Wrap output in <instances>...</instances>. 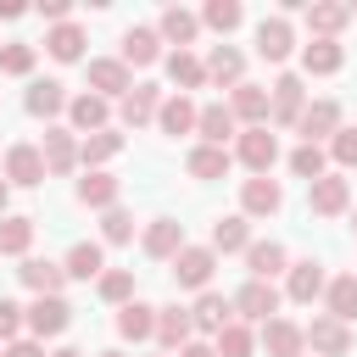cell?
Returning <instances> with one entry per match:
<instances>
[{
    "label": "cell",
    "mask_w": 357,
    "mask_h": 357,
    "mask_svg": "<svg viewBox=\"0 0 357 357\" xmlns=\"http://www.w3.org/2000/svg\"><path fill=\"white\" fill-rule=\"evenodd\" d=\"M95 290H100V301L128 307V301H134V273H128V268H106V273L95 279Z\"/></svg>",
    "instance_id": "42"
},
{
    "label": "cell",
    "mask_w": 357,
    "mask_h": 357,
    "mask_svg": "<svg viewBox=\"0 0 357 357\" xmlns=\"http://www.w3.org/2000/svg\"><path fill=\"white\" fill-rule=\"evenodd\" d=\"M0 357H6V346H0Z\"/></svg>",
    "instance_id": "59"
},
{
    "label": "cell",
    "mask_w": 357,
    "mask_h": 357,
    "mask_svg": "<svg viewBox=\"0 0 357 357\" xmlns=\"http://www.w3.org/2000/svg\"><path fill=\"white\" fill-rule=\"evenodd\" d=\"M17 279H22L33 296H61V284H67V268H61V262H50V257H22Z\"/></svg>",
    "instance_id": "14"
},
{
    "label": "cell",
    "mask_w": 357,
    "mask_h": 357,
    "mask_svg": "<svg viewBox=\"0 0 357 357\" xmlns=\"http://www.w3.org/2000/svg\"><path fill=\"white\" fill-rule=\"evenodd\" d=\"M346 22H351V6H340V0H312V6H307V28H312V39H335Z\"/></svg>",
    "instance_id": "25"
},
{
    "label": "cell",
    "mask_w": 357,
    "mask_h": 357,
    "mask_svg": "<svg viewBox=\"0 0 357 357\" xmlns=\"http://www.w3.org/2000/svg\"><path fill=\"white\" fill-rule=\"evenodd\" d=\"M61 268H67V279H100V273H106V251H100L95 240H78Z\"/></svg>",
    "instance_id": "34"
},
{
    "label": "cell",
    "mask_w": 357,
    "mask_h": 357,
    "mask_svg": "<svg viewBox=\"0 0 357 357\" xmlns=\"http://www.w3.org/2000/svg\"><path fill=\"white\" fill-rule=\"evenodd\" d=\"M329 290V279H324V262H290V273H284V296L290 301H318Z\"/></svg>",
    "instance_id": "18"
},
{
    "label": "cell",
    "mask_w": 357,
    "mask_h": 357,
    "mask_svg": "<svg viewBox=\"0 0 357 357\" xmlns=\"http://www.w3.org/2000/svg\"><path fill=\"white\" fill-rule=\"evenodd\" d=\"M162 61V33L156 28H128L123 33V67H151Z\"/></svg>",
    "instance_id": "26"
},
{
    "label": "cell",
    "mask_w": 357,
    "mask_h": 357,
    "mask_svg": "<svg viewBox=\"0 0 357 357\" xmlns=\"http://www.w3.org/2000/svg\"><path fill=\"white\" fill-rule=\"evenodd\" d=\"M212 251H218V257L251 251V223H245V218H218V223H212Z\"/></svg>",
    "instance_id": "38"
},
{
    "label": "cell",
    "mask_w": 357,
    "mask_h": 357,
    "mask_svg": "<svg viewBox=\"0 0 357 357\" xmlns=\"http://www.w3.org/2000/svg\"><path fill=\"white\" fill-rule=\"evenodd\" d=\"M117 190H123V184H117L112 173H84V178H78V201H84V206H100V212L117 206Z\"/></svg>",
    "instance_id": "37"
},
{
    "label": "cell",
    "mask_w": 357,
    "mask_h": 357,
    "mask_svg": "<svg viewBox=\"0 0 357 357\" xmlns=\"http://www.w3.org/2000/svg\"><path fill=\"white\" fill-rule=\"evenodd\" d=\"M162 61H167V78H173V89H178V95H190V89H201V84H206V61H201V56L173 50V56H162Z\"/></svg>",
    "instance_id": "32"
},
{
    "label": "cell",
    "mask_w": 357,
    "mask_h": 357,
    "mask_svg": "<svg viewBox=\"0 0 357 357\" xmlns=\"http://www.w3.org/2000/svg\"><path fill=\"white\" fill-rule=\"evenodd\" d=\"M201 22H206V28H218V33H234V28L245 22V6H240V0H206Z\"/></svg>",
    "instance_id": "43"
},
{
    "label": "cell",
    "mask_w": 357,
    "mask_h": 357,
    "mask_svg": "<svg viewBox=\"0 0 357 357\" xmlns=\"http://www.w3.org/2000/svg\"><path fill=\"white\" fill-rule=\"evenodd\" d=\"M184 251V223H173V218H156L151 229H145V257H156V262H173Z\"/></svg>",
    "instance_id": "23"
},
{
    "label": "cell",
    "mask_w": 357,
    "mask_h": 357,
    "mask_svg": "<svg viewBox=\"0 0 357 357\" xmlns=\"http://www.w3.org/2000/svg\"><path fill=\"white\" fill-rule=\"evenodd\" d=\"M39 156H45V173H50V178L73 173V167H78V139H73V128H45Z\"/></svg>",
    "instance_id": "12"
},
{
    "label": "cell",
    "mask_w": 357,
    "mask_h": 357,
    "mask_svg": "<svg viewBox=\"0 0 357 357\" xmlns=\"http://www.w3.org/2000/svg\"><path fill=\"white\" fill-rule=\"evenodd\" d=\"M234 156H240V162L251 167V178H257V173H268V167L279 162V139H273L268 128H245V134H240V151H234Z\"/></svg>",
    "instance_id": "17"
},
{
    "label": "cell",
    "mask_w": 357,
    "mask_h": 357,
    "mask_svg": "<svg viewBox=\"0 0 357 357\" xmlns=\"http://www.w3.org/2000/svg\"><path fill=\"white\" fill-rule=\"evenodd\" d=\"M229 112H234L245 128H268V117H273V95H268L262 84H240V89H229Z\"/></svg>",
    "instance_id": "4"
},
{
    "label": "cell",
    "mask_w": 357,
    "mask_h": 357,
    "mask_svg": "<svg viewBox=\"0 0 357 357\" xmlns=\"http://www.w3.org/2000/svg\"><path fill=\"white\" fill-rule=\"evenodd\" d=\"M268 95H273V123L296 128V123H301V112H307V89H301V78H296V73H279Z\"/></svg>",
    "instance_id": "9"
},
{
    "label": "cell",
    "mask_w": 357,
    "mask_h": 357,
    "mask_svg": "<svg viewBox=\"0 0 357 357\" xmlns=\"http://www.w3.org/2000/svg\"><path fill=\"white\" fill-rule=\"evenodd\" d=\"M301 67H307L312 78H329V73H340V67H346V50H340V39H312V45H301Z\"/></svg>",
    "instance_id": "27"
},
{
    "label": "cell",
    "mask_w": 357,
    "mask_h": 357,
    "mask_svg": "<svg viewBox=\"0 0 357 357\" xmlns=\"http://www.w3.org/2000/svg\"><path fill=\"white\" fill-rule=\"evenodd\" d=\"M67 11H73L67 0H45V6H39V17H50V22H67Z\"/></svg>",
    "instance_id": "51"
},
{
    "label": "cell",
    "mask_w": 357,
    "mask_h": 357,
    "mask_svg": "<svg viewBox=\"0 0 357 357\" xmlns=\"http://www.w3.org/2000/svg\"><path fill=\"white\" fill-rule=\"evenodd\" d=\"M117 106H123V123H128V128H145V123L162 112V89H156V84H134Z\"/></svg>",
    "instance_id": "22"
},
{
    "label": "cell",
    "mask_w": 357,
    "mask_h": 357,
    "mask_svg": "<svg viewBox=\"0 0 357 357\" xmlns=\"http://www.w3.org/2000/svg\"><path fill=\"white\" fill-rule=\"evenodd\" d=\"M245 268H251V279H268V284H273V273H290V257H284L279 240H251Z\"/></svg>",
    "instance_id": "24"
},
{
    "label": "cell",
    "mask_w": 357,
    "mask_h": 357,
    "mask_svg": "<svg viewBox=\"0 0 357 357\" xmlns=\"http://www.w3.org/2000/svg\"><path fill=\"white\" fill-rule=\"evenodd\" d=\"M156 123H162V134H195L201 106H195L190 95H167V100H162V112H156Z\"/></svg>",
    "instance_id": "29"
},
{
    "label": "cell",
    "mask_w": 357,
    "mask_h": 357,
    "mask_svg": "<svg viewBox=\"0 0 357 357\" xmlns=\"http://www.w3.org/2000/svg\"><path fill=\"white\" fill-rule=\"evenodd\" d=\"M100 240H106V245H123V240H134V218H128L123 206H112V212L100 218Z\"/></svg>",
    "instance_id": "47"
},
{
    "label": "cell",
    "mask_w": 357,
    "mask_h": 357,
    "mask_svg": "<svg viewBox=\"0 0 357 357\" xmlns=\"http://www.w3.org/2000/svg\"><path fill=\"white\" fill-rule=\"evenodd\" d=\"M6 357H45V346H39V340H11Z\"/></svg>",
    "instance_id": "50"
},
{
    "label": "cell",
    "mask_w": 357,
    "mask_h": 357,
    "mask_svg": "<svg viewBox=\"0 0 357 357\" xmlns=\"http://www.w3.org/2000/svg\"><path fill=\"white\" fill-rule=\"evenodd\" d=\"M212 346H218V357H251V351H257V335H251V329L234 318V324H229V329H223Z\"/></svg>",
    "instance_id": "45"
},
{
    "label": "cell",
    "mask_w": 357,
    "mask_h": 357,
    "mask_svg": "<svg viewBox=\"0 0 357 357\" xmlns=\"http://www.w3.org/2000/svg\"><path fill=\"white\" fill-rule=\"evenodd\" d=\"M229 162H234V156H229V145H195L184 167H190V178H223V173H229Z\"/></svg>",
    "instance_id": "36"
},
{
    "label": "cell",
    "mask_w": 357,
    "mask_h": 357,
    "mask_svg": "<svg viewBox=\"0 0 357 357\" xmlns=\"http://www.w3.org/2000/svg\"><path fill=\"white\" fill-rule=\"evenodd\" d=\"M67 117H73V128L100 134V128H106V117H112V106H106L95 89H84V95H73V100H67Z\"/></svg>",
    "instance_id": "28"
},
{
    "label": "cell",
    "mask_w": 357,
    "mask_h": 357,
    "mask_svg": "<svg viewBox=\"0 0 357 357\" xmlns=\"http://www.w3.org/2000/svg\"><path fill=\"white\" fill-rule=\"evenodd\" d=\"M50 173H45V156H39V145H11L6 151V184H22V190H33V184H45Z\"/></svg>",
    "instance_id": "13"
},
{
    "label": "cell",
    "mask_w": 357,
    "mask_h": 357,
    "mask_svg": "<svg viewBox=\"0 0 357 357\" xmlns=\"http://www.w3.org/2000/svg\"><path fill=\"white\" fill-rule=\"evenodd\" d=\"M351 17H357V6H351Z\"/></svg>",
    "instance_id": "58"
},
{
    "label": "cell",
    "mask_w": 357,
    "mask_h": 357,
    "mask_svg": "<svg viewBox=\"0 0 357 357\" xmlns=\"http://www.w3.org/2000/svg\"><path fill=\"white\" fill-rule=\"evenodd\" d=\"M156 340H162V351H184L190 340H195V318L184 312V307H156Z\"/></svg>",
    "instance_id": "15"
},
{
    "label": "cell",
    "mask_w": 357,
    "mask_h": 357,
    "mask_svg": "<svg viewBox=\"0 0 357 357\" xmlns=\"http://www.w3.org/2000/svg\"><path fill=\"white\" fill-rule=\"evenodd\" d=\"M33 245V218H0V257H28Z\"/></svg>",
    "instance_id": "41"
},
{
    "label": "cell",
    "mask_w": 357,
    "mask_h": 357,
    "mask_svg": "<svg viewBox=\"0 0 357 357\" xmlns=\"http://www.w3.org/2000/svg\"><path fill=\"white\" fill-rule=\"evenodd\" d=\"M301 335H307V351H312V357H346V351H351V324H340V318H329V312L312 318Z\"/></svg>",
    "instance_id": "3"
},
{
    "label": "cell",
    "mask_w": 357,
    "mask_h": 357,
    "mask_svg": "<svg viewBox=\"0 0 357 357\" xmlns=\"http://www.w3.org/2000/svg\"><path fill=\"white\" fill-rule=\"evenodd\" d=\"M307 206H312L318 218H340V212L351 206V184H346L340 173H324V178L307 184Z\"/></svg>",
    "instance_id": "5"
},
{
    "label": "cell",
    "mask_w": 357,
    "mask_h": 357,
    "mask_svg": "<svg viewBox=\"0 0 357 357\" xmlns=\"http://www.w3.org/2000/svg\"><path fill=\"white\" fill-rule=\"evenodd\" d=\"M117 335H123V340H151V335H156V307H145V301L117 307Z\"/></svg>",
    "instance_id": "35"
},
{
    "label": "cell",
    "mask_w": 357,
    "mask_h": 357,
    "mask_svg": "<svg viewBox=\"0 0 357 357\" xmlns=\"http://www.w3.org/2000/svg\"><path fill=\"white\" fill-rule=\"evenodd\" d=\"M324 301H329V318L351 324V318H357V273H340V279H329Z\"/></svg>",
    "instance_id": "39"
},
{
    "label": "cell",
    "mask_w": 357,
    "mask_h": 357,
    "mask_svg": "<svg viewBox=\"0 0 357 357\" xmlns=\"http://www.w3.org/2000/svg\"><path fill=\"white\" fill-rule=\"evenodd\" d=\"M67 324H73V307H67L61 296H33V307H28V335H33V340L61 335Z\"/></svg>",
    "instance_id": "6"
},
{
    "label": "cell",
    "mask_w": 357,
    "mask_h": 357,
    "mask_svg": "<svg viewBox=\"0 0 357 357\" xmlns=\"http://www.w3.org/2000/svg\"><path fill=\"white\" fill-rule=\"evenodd\" d=\"M22 106H28V117H56V112H67V84H56V78H33L28 95H22Z\"/></svg>",
    "instance_id": "21"
},
{
    "label": "cell",
    "mask_w": 357,
    "mask_h": 357,
    "mask_svg": "<svg viewBox=\"0 0 357 357\" xmlns=\"http://www.w3.org/2000/svg\"><path fill=\"white\" fill-rule=\"evenodd\" d=\"M6 201H11V184L0 178V218H6Z\"/></svg>",
    "instance_id": "54"
},
{
    "label": "cell",
    "mask_w": 357,
    "mask_h": 357,
    "mask_svg": "<svg viewBox=\"0 0 357 357\" xmlns=\"http://www.w3.org/2000/svg\"><path fill=\"white\" fill-rule=\"evenodd\" d=\"M195 134H201V145H223L229 134H240V117H234L223 100H212V106H201V123H195Z\"/></svg>",
    "instance_id": "30"
},
{
    "label": "cell",
    "mask_w": 357,
    "mask_h": 357,
    "mask_svg": "<svg viewBox=\"0 0 357 357\" xmlns=\"http://www.w3.org/2000/svg\"><path fill=\"white\" fill-rule=\"evenodd\" d=\"M262 351H268V357H307V335H301V324H290V318H268V324H262Z\"/></svg>",
    "instance_id": "16"
},
{
    "label": "cell",
    "mask_w": 357,
    "mask_h": 357,
    "mask_svg": "<svg viewBox=\"0 0 357 357\" xmlns=\"http://www.w3.org/2000/svg\"><path fill=\"white\" fill-rule=\"evenodd\" d=\"M50 357H84V351H73V346H61V351H50Z\"/></svg>",
    "instance_id": "55"
},
{
    "label": "cell",
    "mask_w": 357,
    "mask_h": 357,
    "mask_svg": "<svg viewBox=\"0 0 357 357\" xmlns=\"http://www.w3.org/2000/svg\"><path fill=\"white\" fill-rule=\"evenodd\" d=\"M212 273H218V251H212V245H184V251L173 257V284H178V290H206Z\"/></svg>",
    "instance_id": "1"
},
{
    "label": "cell",
    "mask_w": 357,
    "mask_h": 357,
    "mask_svg": "<svg viewBox=\"0 0 357 357\" xmlns=\"http://www.w3.org/2000/svg\"><path fill=\"white\" fill-rule=\"evenodd\" d=\"M100 357H123V351H100Z\"/></svg>",
    "instance_id": "56"
},
{
    "label": "cell",
    "mask_w": 357,
    "mask_h": 357,
    "mask_svg": "<svg viewBox=\"0 0 357 357\" xmlns=\"http://www.w3.org/2000/svg\"><path fill=\"white\" fill-rule=\"evenodd\" d=\"M156 33H162L167 45H178V50H184V45H195L201 17H195V11H184V6H167V11H162V22H156Z\"/></svg>",
    "instance_id": "31"
},
{
    "label": "cell",
    "mask_w": 357,
    "mask_h": 357,
    "mask_svg": "<svg viewBox=\"0 0 357 357\" xmlns=\"http://www.w3.org/2000/svg\"><path fill=\"white\" fill-rule=\"evenodd\" d=\"M0 17L11 22V17H22V0H0Z\"/></svg>",
    "instance_id": "53"
},
{
    "label": "cell",
    "mask_w": 357,
    "mask_h": 357,
    "mask_svg": "<svg viewBox=\"0 0 357 357\" xmlns=\"http://www.w3.org/2000/svg\"><path fill=\"white\" fill-rule=\"evenodd\" d=\"M351 229H357V212H351Z\"/></svg>",
    "instance_id": "57"
},
{
    "label": "cell",
    "mask_w": 357,
    "mask_h": 357,
    "mask_svg": "<svg viewBox=\"0 0 357 357\" xmlns=\"http://www.w3.org/2000/svg\"><path fill=\"white\" fill-rule=\"evenodd\" d=\"M89 89L100 95V100H123L128 89H134V73L123 67V56H100V61H89Z\"/></svg>",
    "instance_id": "8"
},
{
    "label": "cell",
    "mask_w": 357,
    "mask_h": 357,
    "mask_svg": "<svg viewBox=\"0 0 357 357\" xmlns=\"http://www.w3.org/2000/svg\"><path fill=\"white\" fill-rule=\"evenodd\" d=\"M329 156H335L340 167H357V128H335V139H329Z\"/></svg>",
    "instance_id": "49"
},
{
    "label": "cell",
    "mask_w": 357,
    "mask_h": 357,
    "mask_svg": "<svg viewBox=\"0 0 357 357\" xmlns=\"http://www.w3.org/2000/svg\"><path fill=\"white\" fill-rule=\"evenodd\" d=\"M296 50V33H290V17L284 11H273V17H262L257 22V56L262 61H284Z\"/></svg>",
    "instance_id": "7"
},
{
    "label": "cell",
    "mask_w": 357,
    "mask_h": 357,
    "mask_svg": "<svg viewBox=\"0 0 357 357\" xmlns=\"http://www.w3.org/2000/svg\"><path fill=\"white\" fill-rule=\"evenodd\" d=\"M324 162H329V156H324V145H296V151H290V173H296V178H307V184L329 173Z\"/></svg>",
    "instance_id": "44"
},
{
    "label": "cell",
    "mask_w": 357,
    "mask_h": 357,
    "mask_svg": "<svg viewBox=\"0 0 357 357\" xmlns=\"http://www.w3.org/2000/svg\"><path fill=\"white\" fill-rule=\"evenodd\" d=\"M335 128H340V106H335V100H312V106L301 112V123H296L301 145H324V139H335Z\"/></svg>",
    "instance_id": "11"
},
{
    "label": "cell",
    "mask_w": 357,
    "mask_h": 357,
    "mask_svg": "<svg viewBox=\"0 0 357 357\" xmlns=\"http://www.w3.org/2000/svg\"><path fill=\"white\" fill-rule=\"evenodd\" d=\"M206 78L223 84V89H240V84H245V56H240L234 45H212V56H206Z\"/></svg>",
    "instance_id": "20"
},
{
    "label": "cell",
    "mask_w": 357,
    "mask_h": 357,
    "mask_svg": "<svg viewBox=\"0 0 357 357\" xmlns=\"http://www.w3.org/2000/svg\"><path fill=\"white\" fill-rule=\"evenodd\" d=\"M0 73H6V78H28V73H33V45H22V39L0 45Z\"/></svg>",
    "instance_id": "46"
},
{
    "label": "cell",
    "mask_w": 357,
    "mask_h": 357,
    "mask_svg": "<svg viewBox=\"0 0 357 357\" xmlns=\"http://www.w3.org/2000/svg\"><path fill=\"white\" fill-rule=\"evenodd\" d=\"M234 318L245 324H268V318H279V284H268V279H245L240 290H234Z\"/></svg>",
    "instance_id": "2"
},
{
    "label": "cell",
    "mask_w": 357,
    "mask_h": 357,
    "mask_svg": "<svg viewBox=\"0 0 357 357\" xmlns=\"http://www.w3.org/2000/svg\"><path fill=\"white\" fill-rule=\"evenodd\" d=\"M22 324H28V307H17V301H6V296H0V346L22 340Z\"/></svg>",
    "instance_id": "48"
},
{
    "label": "cell",
    "mask_w": 357,
    "mask_h": 357,
    "mask_svg": "<svg viewBox=\"0 0 357 357\" xmlns=\"http://www.w3.org/2000/svg\"><path fill=\"white\" fill-rule=\"evenodd\" d=\"M45 50H50L56 61H78V56H84V28H78V22H56V28L45 33Z\"/></svg>",
    "instance_id": "40"
},
{
    "label": "cell",
    "mask_w": 357,
    "mask_h": 357,
    "mask_svg": "<svg viewBox=\"0 0 357 357\" xmlns=\"http://www.w3.org/2000/svg\"><path fill=\"white\" fill-rule=\"evenodd\" d=\"M117 151H123V134H117V128H100V134H84V139H78V162H84L89 173H100V162H112Z\"/></svg>",
    "instance_id": "33"
},
{
    "label": "cell",
    "mask_w": 357,
    "mask_h": 357,
    "mask_svg": "<svg viewBox=\"0 0 357 357\" xmlns=\"http://www.w3.org/2000/svg\"><path fill=\"white\" fill-rule=\"evenodd\" d=\"M178 357H218V346H206V340H190Z\"/></svg>",
    "instance_id": "52"
},
{
    "label": "cell",
    "mask_w": 357,
    "mask_h": 357,
    "mask_svg": "<svg viewBox=\"0 0 357 357\" xmlns=\"http://www.w3.org/2000/svg\"><path fill=\"white\" fill-rule=\"evenodd\" d=\"M240 206H245V218H273V212L284 206V190H279V178H268V173L245 178V184H240Z\"/></svg>",
    "instance_id": "10"
},
{
    "label": "cell",
    "mask_w": 357,
    "mask_h": 357,
    "mask_svg": "<svg viewBox=\"0 0 357 357\" xmlns=\"http://www.w3.org/2000/svg\"><path fill=\"white\" fill-rule=\"evenodd\" d=\"M190 318H195V329L223 335V329L234 324V301H229V296H218V290H201V301L190 307Z\"/></svg>",
    "instance_id": "19"
}]
</instances>
